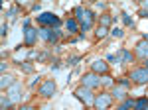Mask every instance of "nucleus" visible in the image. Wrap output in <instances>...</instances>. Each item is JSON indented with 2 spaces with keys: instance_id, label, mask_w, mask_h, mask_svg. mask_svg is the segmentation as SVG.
<instances>
[{
  "instance_id": "obj_1",
  "label": "nucleus",
  "mask_w": 148,
  "mask_h": 110,
  "mask_svg": "<svg viewBox=\"0 0 148 110\" xmlns=\"http://www.w3.org/2000/svg\"><path fill=\"white\" fill-rule=\"evenodd\" d=\"M93 12L91 10H85L83 6H77L75 8V20L79 22V28L83 30V32H87V30H91L93 26Z\"/></svg>"
},
{
  "instance_id": "obj_2",
  "label": "nucleus",
  "mask_w": 148,
  "mask_h": 110,
  "mask_svg": "<svg viewBox=\"0 0 148 110\" xmlns=\"http://www.w3.org/2000/svg\"><path fill=\"white\" fill-rule=\"evenodd\" d=\"M36 20H38V24L40 26H44V28H56L57 30V26L61 24V20L57 18L56 14H51V12H44V14H40V16H36Z\"/></svg>"
},
{
  "instance_id": "obj_3",
  "label": "nucleus",
  "mask_w": 148,
  "mask_h": 110,
  "mask_svg": "<svg viewBox=\"0 0 148 110\" xmlns=\"http://www.w3.org/2000/svg\"><path fill=\"white\" fill-rule=\"evenodd\" d=\"M111 104H113V94L101 92V94L95 96V104H93V106L97 110H107V108H111Z\"/></svg>"
},
{
  "instance_id": "obj_4",
  "label": "nucleus",
  "mask_w": 148,
  "mask_h": 110,
  "mask_svg": "<svg viewBox=\"0 0 148 110\" xmlns=\"http://www.w3.org/2000/svg\"><path fill=\"white\" fill-rule=\"evenodd\" d=\"M75 96H77V98H79L81 102H85L87 106H89V104H95V96H93L91 88L83 87V85H81L79 88H75Z\"/></svg>"
},
{
  "instance_id": "obj_5",
  "label": "nucleus",
  "mask_w": 148,
  "mask_h": 110,
  "mask_svg": "<svg viewBox=\"0 0 148 110\" xmlns=\"http://www.w3.org/2000/svg\"><path fill=\"white\" fill-rule=\"evenodd\" d=\"M40 37L47 41V43H56L57 39L61 37V32L59 30H51V28H42L40 30Z\"/></svg>"
},
{
  "instance_id": "obj_6",
  "label": "nucleus",
  "mask_w": 148,
  "mask_h": 110,
  "mask_svg": "<svg viewBox=\"0 0 148 110\" xmlns=\"http://www.w3.org/2000/svg\"><path fill=\"white\" fill-rule=\"evenodd\" d=\"M130 81L136 83V85H146V83H148V69H146V67L134 69V71L130 73Z\"/></svg>"
},
{
  "instance_id": "obj_7",
  "label": "nucleus",
  "mask_w": 148,
  "mask_h": 110,
  "mask_svg": "<svg viewBox=\"0 0 148 110\" xmlns=\"http://www.w3.org/2000/svg\"><path fill=\"white\" fill-rule=\"evenodd\" d=\"M83 87L87 88H101L103 83H101V77L99 75H95V73H87V75H83Z\"/></svg>"
},
{
  "instance_id": "obj_8",
  "label": "nucleus",
  "mask_w": 148,
  "mask_h": 110,
  "mask_svg": "<svg viewBox=\"0 0 148 110\" xmlns=\"http://www.w3.org/2000/svg\"><path fill=\"white\" fill-rule=\"evenodd\" d=\"M26 30H24V43L28 45V47H32V45L38 41V37H40V32L32 28V26H24Z\"/></svg>"
},
{
  "instance_id": "obj_9",
  "label": "nucleus",
  "mask_w": 148,
  "mask_h": 110,
  "mask_svg": "<svg viewBox=\"0 0 148 110\" xmlns=\"http://www.w3.org/2000/svg\"><path fill=\"white\" fill-rule=\"evenodd\" d=\"M56 81H51V79H47L44 81L42 85H40V94L44 96V98H49V96H53V92H56Z\"/></svg>"
},
{
  "instance_id": "obj_10",
  "label": "nucleus",
  "mask_w": 148,
  "mask_h": 110,
  "mask_svg": "<svg viewBox=\"0 0 148 110\" xmlns=\"http://www.w3.org/2000/svg\"><path fill=\"white\" fill-rule=\"evenodd\" d=\"M107 71H109V65L101 59H95L91 63V73H95V75H107Z\"/></svg>"
},
{
  "instance_id": "obj_11",
  "label": "nucleus",
  "mask_w": 148,
  "mask_h": 110,
  "mask_svg": "<svg viewBox=\"0 0 148 110\" xmlns=\"http://www.w3.org/2000/svg\"><path fill=\"white\" fill-rule=\"evenodd\" d=\"M136 55L140 59H144V61L148 59V41H140L136 45Z\"/></svg>"
},
{
  "instance_id": "obj_12",
  "label": "nucleus",
  "mask_w": 148,
  "mask_h": 110,
  "mask_svg": "<svg viewBox=\"0 0 148 110\" xmlns=\"http://www.w3.org/2000/svg\"><path fill=\"white\" fill-rule=\"evenodd\" d=\"M65 28H67L69 33H75L77 30H79V22H77L75 18H69L67 22H65Z\"/></svg>"
},
{
  "instance_id": "obj_13",
  "label": "nucleus",
  "mask_w": 148,
  "mask_h": 110,
  "mask_svg": "<svg viewBox=\"0 0 148 110\" xmlns=\"http://www.w3.org/2000/svg\"><path fill=\"white\" fill-rule=\"evenodd\" d=\"M8 96L12 98V102L20 98V85H18V83H14V85L10 87V92H8Z\"/></svg>"
},
{
  "instance_id": "obj_14",
  "label": "nucleus",
  "mask_w": 148,
  "mask_h": 110,
  "mask_svg": "<svg viewBox=\"0 0 148 110\" xmlns=\"http://www.w3.org/2000/svg\"><path fill=\"white\" fill-rule=\"evenodd\" d=\"M134 110H148V98L146 96H142V98L134 100V106H132Z\"/></svg>"
},
{
  "instance_id": "obj_15",
  "label": "nucleus",
  "mask_w": 148,
  "mask_h": 110,
  "mask_svg": "<svg viewBox=\"0 0 148 110\" xmlns=\"http://www.w3.org/2000/svg\"><path fill=\"white\" fill-rule=\"evenodd\" d=\"M116 59H123L125 63H130V61H132V53L126 51V49H121V51L116 53Z\"/></svg>"
},
{
  "instance_id": "obj_16",
  "label": "nucleus",
  "mask_w": 148,
  "mask_h": 110,
  "mask_svg": "<svg viewBox=\"0 0 148 110\" xmlns=\"http://www.w3.org/2000/svg\"><path fill=\"white\" fill-rule=\"evenodd\" d=\"M12 85H14V79H12L10 75H2V79H0V87L2 88H10Z\"/></svg>"
},
{
  "instance_id": "obj_17",
  "label": "nucleus",
  "mask_w": 148,
  "mask_h": 110,
  "mask_svg": "<svg viewBox=\"0 0 148 110\" xmlns=\"http://www.w3.org/2000/svg\"><path fill=\"white\" fill-rule=\"evenodd\" d=\"M111 94H113V98H121V100L126 98V90H125V88H121V87H114Z\"/></svg>"
},
{
  "instance_id": "obj_18",
  "label": "nucleus",
  "mask_w": 148,
  "mask_h": 110,
  "mask_svg": "<svg viewBox=\"0 0 148 110\" xmlns=\"http://www.w3.org/2000/svg\"><path fill=\"white\" fill-rule=\"evenodd\" d=\"M0 106H2V110L10 108L12 106V98L8 96V94H2V98H0Z\"/></svg>"
},
{
  "instance_id": "obj_19",
  "label": "nucleus",
  "mask_w": 148,
  "mask_h": 110,
  "mask_svg": "<svg viewBox=\"0 0 148 110\" xmlns=\"http://www.w3.org/2000/svg\"><path fill=\"white\" fill-rule=\"evenodd\" d=\"M132 106H134V100H132V98H125V102L119 104L116 110H128V108H132Z\"/></svg>"
},
{
  "instance_id": "obj_20",
  "label": "nucleus",
  "mask_w": 148,
  "mask_h": 110,
  "mask_svg": "<svg viewBox=\"0 0 148 110\" xmlns=\"http://www.w3.org/2000/svg\"><path fill=\"white\" fill-rule=\"evenodd\" d=\"M111 22H113V18H111V16H101V24H99V26L109 28V26H111Z\"/></svg>"
},
{
  "instance_id": "obj_21",
  "label": "nucleus",
  "mask_w": 148,
  "mask_h": 110,
  "mask_svg": "<svg viewBox=\"0 0 148 110\" xmlns=\"http://www.w3.org/2000/svg\"><path fill=\"white\" fill-rule=\"evenodd\" d=\"M111 35H113V37H123L125 32H123L121 28H113V30H111Z\"/></svg>"
},
{
  "instance_id": "obj_22",
  "label": "nucleus",
  "mask_w": 148,
  "mask_h": 110,
  "mask_svg": "<svg viewBox=\"0 0 148 110\" xmlns=\"http://www.w3.org/2000/svg\"><path fill=\"white\" fill-rule=\"evenodd\" d=\"M107 33H109V30H107V28H103V26H99V28H97V37H105Z\"/></svg>"
},
{
  "instance_id": "obj_23",
  "label": "nucleus",
  "mask_w": 148,
  "mask_h": 110,
  "mask_svg": "<svg viewBox=\"0 0 148 110\" xmlns=\"http://www.w3.org/2000/svg\"><path fill=\"white\" fill-rule=\"evenodd\" d=\"M121 16H123V22H125L126 26H132V18H130V16H128V14H126V12H123V14H121Z\"/></svg>"
},
{
  "instance_id": "obj_24",
  "label": "nucleus",
  "mask_w": 148,
  "mask_h": 110,
  "mask_svg": "<svg viewBox=\"0 0 148 110\" xmlns=\"http://www.w3.org/2000/svg\"><path fill=\"white\" fill-rule=\"evenodd\" d=\"M119 85H121L123 88H126L128 85H130V79H121V81H119Z\"/></svg>"
},
{
  "instance_id": "obj_25",
  "label": "nucleus",
  "mask_w": 148,
  "mask_h": 110,
  "mask_svg": "<svg viewBox=\"0 0 148 110\" xmlns=\"http://www.w3.org/2000/svg\"><path fill=\"white\" fill-rule=\"evenodd\" d=\"M101 83H103V85H113V79H111V77H105V79H101Z\"/></svg>"
},
{
  "instance_id": "obj_26",
  "label": "nucleus",
  "mask_w": 148,
  "mask_h": 110,
  "mask_svg": "<svg viewBox=\"0 0 148 110\" xmlns=\"http://www.w3.org/2000/svg\"><path fill=\"white\" fill-rule=\"evenodd\" d=\"M6 32H8V26H6V24H2V32H0V33H2V35H6Z\"/></svg>"
},
{
  "instance_id": "obj_27",
  "label": "nucleus",
  "mask_w": 148,
  "mask_h": 110,
  "mask_svg": "<svg viewBox=\"0 0 148 110\" xmlns=\"http://www.w3.org/2000/svg\"><path fill=\"white\" fill-rule=\"evenodd\" d=\"M24 67V71H26V73H30V71H32V65H28V63H26V65H22Z\"/></svg>"
},
{
  "instance_id": "obj_28",
  "label": "nucleus",
  "mask_w": 148,
  "mask_h": 110,
  "mask_svg": "<svg viewBox=\"0 0 148 110\" xmlns=\"http://www.w3.org/2000/svg\"><path fill=\"white\" fill-rule=\"evenodd\" d=\"M18 110H36L34 106H22V108H18Z\"/></svg>"
},
{
  "instance_id": "obj_29",
  "label": "nucleus",
  "mask_w": 148,
  "mask_h": 110,
  "mask_svg": "<svg viewBox=\"0 0 148 110\" xmlns=\"http://www.w3.org/2000/svg\"><path fill=\"white\" fill-rule=\"evenodd\" d=\"M140 16H144V18H148V10H140Z\"/></svg>"
},
{
  "instance_id": "obj_30",
  "label": "nucleus",
  "mask_w": 148,
  "mask_h": 110,
  "mask_svg": "<svg viewBox=\"0 0 148 110\" xmlns=\"http://www.w3.org/2000/svg\"><path fill=\"white\" fill-rule=\"evenodd\" d=\"M144 41H148V33H144Z\"/></svg>"
},
{
  "instance_id": "obj_31",
  "label": "nucleus",
  "mask_w": 148,
  "mask_h": 110,
  "mask_svg": "<svg viewBox=\"0 0 148 110\" xmlns=\"http://www.w3.org/2000/svg\"><path fill=\"white\" fill-rule=\"evenodd\" d=\"M144 63H146V65H144V67H146V69H148V59H146V61H144Z\"/></svg>"
},
{
  "instance_id": "obj_32",
  "label": "nucleus",
  "mask_w": 148,
  "mask_h": 110,
  "mask_svg": "<svg viewBox=\"0 0 148 110\" xmlns=\"http://www.w3.org/2000/svg\"><path fill=\"white\" fill-rule=\"evenodd\" d=\"M144 8H148V2H146V4H144Z\"/></svg>"
}]
</instances>
